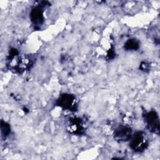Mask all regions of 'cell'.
Returning <instances> with one entry per match:
<instances>
[{
    "label": "cell",
    "instance_id": "3957f363",
    "mask_svg": "<svg viewBox=\"0 0 160 160\" xmlns=\"http://www.w3.org/2000/svg\"><path fill=\"white\" fill-rule=\"evenodd\" d=\"M86 122L84 119L78 116H74L68 118L66 122V128L69 134L80 136L84 134L86 129Z\"/></svg>",
    "mask_w": 160,
    "mask_h": 160
},
{
    "label": "cell",
    "instance_id": "9c48e42d",
    "mask_svg": "<svg viewBox=\"0 0 160 160\" xmlns=\"http://www.w3.org/2000/svg\"><path fill=\"white\" fill-rule=\"evenodd\" d=\"M1 135L2 138H4V139L6 138L9 136V134L11 132V126L9 124H8L7 122L1 120Z\"/></svg>",
    "mask_w": 160,
    "mask_h": 160
},
{
    "label": "cell",
    "instance_id": "277c9868",
    "mask_svg": "<svg viewBox=\"0 0 160 160\" xmlns=\"http://www.w3.org/2000/svg\"><path fill=\"white\" fill-rule=\"evenodd\" d=\"M56 105L63 110L76 111L78 109L76 98L74 95L70 93L61 94L56 101Z\"/></svg>",
    "mask_w": 160,
    "mask_h": 160
},
{
    "label": "cell",
    "instance_id": "52a82bcc",
    "mask_svg": "<svg viewBox=\"0 0 160 160\" xmlns=\"http://www.w3.org/2000/svg\"><path fill=\"white\" fill-rule=\"evenodd\" d=\"M44 8L39 4L34 7L30 12V19L32 24L36 26H39L42 24L44 22V15H43Z\"/></svg>",
    "mask_w": 160,
    "mask_h": 160
},
{
    "label": "cell",
    "instance_id": "8fae6325",
    "mask_svg": "<svg viewBox=\"0 0 160 160\" xmlns=\"http://www.w3.org/2000/svg\"><path fill=\"white\" fill-rule=\"evenodd\" d=\"M139 68L141 69V71L146 72L149 69V65L146 62H142L139 66Z\"/></svg>",
    "mask_w": 160,
    "mask_h": 160
},
{
    "label": "cell",
    "instance_id": "7a4b0ae2",
    "mask_svg": "<svg viewBox=\"0 0 160 160\" xmlns=\"http://www.w3.org/2000/svg\"><path fill=\"white\" fill-rule=\"evenodd\" d=\"M149 141L147 134L144 131H137L129 139V147L136 152H143L148 146Z\"/></svg>",
    "mask_w": 160,
    "mask_h": 160
},
{
    "label": "cell",
    "instance_id": "ba28073f",
    "mask_svg": "<svg viewBox=\"0 0 160 160\" xmlns=\"http://www.w3.org/2000/svg\"><path fill=\"white\" fill-rule=\"evenodd\" d=\"M139 46V42L135 38L128 39L124 44V48L126 51H137Z\"/></svg>",
    "mask_w": 160,
    "mask_h": 160
},
{
    "label": "cell",
    "instance_id": "5b68a950",
    "mask_svg": "<svg viewBox=\"0 0 160 160\" xmlns=\"http://www.w3.org/2000/svg\"><path fill=\"white\" fill-rule=\"evenodd\" d=\"M144 120L147 128L152 133L159 135V119L156 111L151 110L147 112L144 115Z\"/></svg>",
    "mask_w": 160,
    "mask_h": 160
},
{
    "label": "cell",
    "instance_id": "6da1fadb",
    "mask_svg": "<svg viewBox=\"0 0 160 160\" xmlns=\"http://www.w3.org/2000/svg\"><path fill=\"white\" fill-rule=\"evenodd\" d=\"M34 60L32 58L25 54H21L14 48L9 51L7 58L6 66L12 72L20 74L29 70L32 66Z\"/></svg>",
    "mask_w": 160,
    "mask_h": 160
},
{
    "label": "cell",
    "instance_id": "30bf717a",
    "mask_svg": "<svg viewBox=\"0 0 160 160\" xmlns=\"http://www.w3.org/2000/svg\"><path fill=\"white\" fill-rule=\"evenodd\" d=\"M114 49L113 47H112L111 48H110L108 52H107V58H108V59H112L114 58L115 56V52H114Z\"/></svg>",
    "mask_w": 160,
    "mask_h": 160
},
{
    "label": "cell",
    "instance_id": "8992f818",
    "mask_svg": "<svg viewBox=\"0 0 160 160\" xmlns=\"http://www.w3.org/2000/svg\"><path fill=\"white\" fill-rule=\"evenodd\" d=\"M132 135L131 128L126 126H119L115 129L114 132V138L115 140L119 142L129 141Z\"/></svg>",
    "mask_w": 160,
    "mask_h": 160
}]
</instances>
